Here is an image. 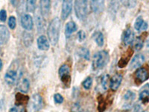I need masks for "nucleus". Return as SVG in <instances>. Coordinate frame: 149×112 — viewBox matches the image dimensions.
Returning <instances> with one entry per match:
<instances>
[{
    "mask_svg": "<svg viewBox=\"0 0 149 112\" xmlns=\"http://www.w3.org/2000/svg\"><path fill=\"white\" fill-rule=\"evenodd\" d=\"M139 100L142 101L144 104L148 103L149 102V85L147 84L145 86L142 87L139 92Z\"/></svg>",
    "mask_w": 149,
    "mask_h": 112,
    "instance_id": "16",
    "label": "nucleus"
},
{
    "mask_svg": "<svg viewBox=\"0 0 149 112\" xmlns=\"http://www.w3.org/2000/svg\"><path fill=\"white\" fill-rule=\"evenodd\" d=\"M21 25L24 29L27 31H31L34 27V21L32 17L30 14H24L21 17Z\"/></svg>",
    "mask_w": 149,
    "mask_h": 112,
    "instance_id": "10",
    "label": "nucleus"
},
{
    "mask_svg": "<svg viewBox=\"0 0 149 112\" xmlns=\"http://www.w3.org/2000/svg\"><path fill=\"white\" fill-rule=\"evenodd\" d=\"M61 32V19L54 17L50 22L47 29V35L49 42L53 46H55L58 43Z\"/></svg>",
    "mask_w": 149,
    "mask_h": 112,
    "instance_id": "1",
    "label": "nucleus"
},
{
    "mask_svg": "<svg viewBox=\"0 0 149 112\" xmlns=\"http://www.w3.org/2000/svg\"><path fill=\"white\" fill-rule=\"evenodd\" d=\"M122 82V75L120 73H116L110 79V88L112 90H116L119 88Z\"/></svg>",
    "mask_w": 149,
    "mask_h": 112,
    "instance_id": "11",
    "label": "nucleus"
},
{
    "mask_svg": "<svg viewBox=\"0 0 149 112\" xmlns=\"http://www.w3.org/2000/svg\"><path fill=\"white\" fill-rule=\"evenodd\" d=\"M2 66H3V64H2V61L1 59H0V71L2 70Z\"/></svg>",
    "mask_w": 149,
    "mask_h": 112,
    "instance_id": "38",
    "label": "nucleus"
},
{
    "mask_svg": "<svg viewBox=\"0 0 149 112\" xmlns=\"http://www.w3.org/2000/svg\"><path fill=\"white\" fill-rule=\"evenodd\" d=\"M77 36H78V40L81 42L84 41L85 38H86V34L83 30H80L77 34Z\"/></svg>",
    "mask_w": 149,
    "mask_h": 112,
    "instance_id": "34",
    "label": "nucleus"
},
{
    "mask_svg": "<svg viewBox=\"0 0 149 112\" xmlns=\"http://www.w3.org/2000/svg\"><path fill=\"white\" fill-rule=\"evenodd\" d=\"M122 41L127 46V45L131 44L134 41V33L130 29H127L123 34Z\"/></svg>",
    "mask_w": 149,
    "mask_h": 112,
    "instance_id": "15",
    "label": "nucleus"
},
{
    "mask_svg": "<svg viewBox=\"0 0 149 112\" xmlns=\"http://www.w3.org/2000/svg\"><path fill=\"white\" fill-rule=\"evenodd\" d=\"M75 15L81 20H84L88 15V2L87 1H75L74 3Z\"/></svg>",
    "mask_w": 149,
    "mask_h": 112,
    "instance_id": "3",
    "label": "nucleus"
},
{
    "mask_svg": "<svg viewBox=\"0 0 149 112\" xmlns=\"http://www.w3.org/2000/svg\"><path fill=\"white\" fill-rule=\"evenodd\" d=\"M18 88L19 91L22 93H27L30 88V82L27 78H22L18 85Z\"/></svg>",
    "mask_w": 149,
    "mask_h": 112,
    "instance_id": "20",
    "label": "nucleus"
},
{
    "mask_svg": "<svg viewBox=\"0 0 149 112\" xmlns=\"http://www.w3.org/2000/svg\"><path fill=\"white\" fill-rule=\"evenodd\" d=\"M10 39V32L4 25H0V45H5Z\"/></svg>",
    "mask_w": 149,
    "mask_h": 112,
    "instance_id": "12",
    "label": "nucleus"
},
{
    "mask_svg": "<svg viewBox=\"0 0 149 112\" xmlns=\"http://www.w3.org/2000/svg\"><path fill=\"white\" fill-rule=\"evenodd\" d=\"M10 112H24V108H19V107H13L10 108Z\"/></svg>",
    "mask_w": 149,
    "mask_h": 112,
    "instance_id": "36",
    "label": "nucleus"
},
{
    "mask_svg": "<svg viewBox=\"0 0 149 112\" xmlns=\"http://www.w3.org/2000/svg\"><path fill=\"white\" fill-rule=\"evenodd\" d=\"M110 76L108 74L104 75L102 78V86L104 90H107L110 86Z\"/></svg>",
    "mask_w": 149,
    "mask_h": 112,
    "instance_id": "26",
    "label": "nucleus"
},
{
    "mask_svg": "<svg viewBox=\"0 0 149 112\" xmlns=\"http://www.w3.org/2000/svg\"><path fill=\"white\" fill-rule=\"evenodd\" d=\"M136 98V93L134 92L131 91V90H127L125 95L123 96L124 101H125V106L126 107H128L131 105L132 102H134V100Z\"/></svg>",
    "mask_w": 149,
    "mask_h": 112,
    "instance_id": "17",
    "label": "nucleus"
},
{
    "mask_svg": "<svg viewBox=\"0 0 149 112\" xmlns=\"http://www.w3.org/2000/svg\"><path fill=\"white\" fill-rule=\"evenodd\" d=\"M16 102H17L18 105H23V104L29 102V97L28 96L23 95L22 93H19L16 95Z\"/></svg>",
    "mask_w": 149,
    "mask_h": 112,
    "instance_id": "24",
    "label": "nucleus"
},
{
    "mask_svg": "<svg viewBox=\"0 0 149 112\" xmlns=\"http://www.w3.org/2000/svg\"><path fill=\"white\" fill-rule=\"evenodd\" d=\"M92 85H93V78L91 77H87L82 83V86L86 90H89V89L91 88Z\"/></svg>",
    "mask_w": 149,
    "mask_h": 112,
    "instance_id": "29",
    "label": "nucleus"
},
{
    "mask_svg": "<svg viewBox=\"0 0 149 112\" xmlns=\"http://www.w3.org/2000/svg\"><path fill=\"white\" fill-rule=\"evenodd\" d=\"M149 78V67L142 66L135 73V81L137 84L143 83Z\"/></svg>",
    "mask_w": 149,
    "mask_h": 112,
    "instance_id": "6",
    "label": "nucleus"
},
{
    "mask_svg": "<svg viewBox=\"0 0 149 112\" xmlns=\"http://www.w3.org/2000/svg\"><path fill=\"white\" fill-rule=\"evenodd\" d=\"M43 106V100L40 94H34L28 104L29 112H37Z\"/></svg>",
    "mask_w": 149,
    "mask_h": 112,
    "instance_id": "4",
    "label": "nucleus"
},
{
    "mask_svg": "<svg viewBox=\"0 0 149 112\" xmlns=\"http://www.w3.org/2000/svg\"><path fill=\"white\" fill-rule=\"evenodd\" d=\"M77 30L76 23L73 21H70L66 24L65 26V33L66 35H70Z\"/></svg>",
    "mask_w": 149,
    "mask_h": 112,
    "instance_id": "23",
    "label": "nucleus"
},
{
    "mask_svg": "<svg viewBox=\"0 0 149 112\" xmlns=\"http://www.w3.org/2000/svg\"><path fill=\"white\" fill-rule=\"evenodd\" d=\"M93 39L95 41V42L96 43V44L98 46H103L104 43V35L101 32L98 31V32H95L93 35Z\"/></svg>",
    "mask_w": 149,
    "mask_h": 112,
    "instance_id": "22",
    "label": "nucleus"
},
{
    "mask_svg": "<svg viewBox=\"0 0 149 112\" xmlns=\"http://www.w3.org/2000/svg\"><path fill=\"white\" fill-rule=\"evenodd\" d=\"M50 5H51V2H50V1H48V0L40 1V14L43 17L49 15V12H50Z\"/></svg>",
    "mask_w": 149,
    "mask_h": 112,
    "instance_id": "18",
    "label": "nucleus"
},
{
    "mask_svg": "<svg viewBox=\"0 0 149 112\" xmlns=\"http://www.w3.org/2000/svg\"><path fill=\"white\" fill-rule=\"evenodd\" d=\"M122 4L126 8H134L136 5V2H134V1H125V2H122Z\"/></svg>",
    "mask_w": 149,
    "mask_h": 112,
    "instance_id": "35",
    "label": "nucleus"
},
{
    "mask_svg": "<svg viewBox=\"0 0 149 112\" xmlns=\"http://www.w3.org/2000/svg\"><path fill=\"white\" fill-rule=\"evenodd\" d=\"M110 61V55L105 50L95 52L93 58V69L98 70L104 67Z\"/></svg>",
    "mask_w": 149,
    "mask_h": 112,
    "instance_id": "2",
    "label": "nucleus"
},
{
    "mask_svg": "<svg viewBox=\"0 0 149 112\" xmlns=\"http://www.w3.org/2000/svg\"><path fill=\"white\" fill-rule=\"evenodd\" d=\"M143 43H144V40L140 36L139 37H138L137 39H136V41L135 46H134L136 50H140L142 48V46H143Z\"/></svg>",
    "mask_w": 149,
    "mask_h": 112,
    "instance_id": "30",
    "label": "nucleus"
},
{
    "mask_svg": "<svg viewBox=\"0 0 149 112\" xmlns=\"http://www.w3.org/2000/svg\"><path fill=\"white\" fill-rule=\"evenodd\" d=\"M37 44L38 49L40 50H42V51H47V50H49V47H50L49 41L47 39V37L44 35L40 36L37 38Z\"/></svg>",
    "mask_w": 149,
    "mask_h": 112,
    "instance_id": "13",
    "label": "nucleus"
},
{
    "mask_svg": "<svg viewBox=\"0 0 149 112\" xmlns=\"http://www.w3.org/2000/svg\"><path fill=\"white\" fill-rule=\"evenodd\" d=\"M143 112H148V111H143Z\"/></svg>",
    "mask_w": 149,
    "mask_h": 112,
    "instance_id": "39",
    "label": "nucleus"
},
{
    "mask_svg": "<svg viewBox=\"0 0 149 112\" xmlns=\"http://www.w3.org/2000/svg\"><path fill=\"white\" fill-rule=\"evenodd\" d=\"M54 100L56 103L61 104L63 102V96L60 94V93H56L54 96Z\"/></svg>",
    "mask_w": 149,
    "mask_h": 112,
    "instance_id": "32",
    "label": "nucleus"
},
{
    "mask_svg": "<svg viewBox=\"0 0 149 112\" xmlns=\"http://www.w3.org/2000/svg\"><path fill=\"white\" fill-rule=\"evenodd\" d=\"M17 78V68L16 66H12L9 68L7 73L5 75V82L9 85H13L15 83Z\"/></svg>",
    "mask_w": 149,
    "mask_h": 112,
    "instance_id": "7",
    "label": "nucleus"
},
{
    "mask_svg": "<svg viewBox=\"0 0 149 112\" xmlns=\"http://www.w3.org/2000/svg\"><path fill=\"white\" fill-rule=\"evenodd\" d=\"M59 76L61 82H63L66 87L69 88L71 83V76H70V67L67 64L61 65L59 68Z\"/></svg>",
    "mask_w": 149,
    "mask_h": 112,
    "instance_id": "5",
    "label": "nucleus"
},
{
    "mask_svg": "<svg viewBox=\"0 0 149 112\" xmlns=\"http://www.w3.org/2000/svg\"><path fill=\"white\" fill-rule=\"evenodd\" d=\"M17 26V20L14 16L9 17L8 19V26L10 29H14Z\"/></svg>",
    "mask_w": 149,
    "mask_h": 112,
    "instance_id": "31",
    "label": "nucleus"
},
{
    "mask_svg": "<svg viewBox=\"0 0 149 112\" xmlns=\"http://www.w3.org/2000/svg\"><path fill=\"white\" fill-rule=\"evenodd\" d=\"M145 62V57L142 54H137L134 56V58H132V60L130 61V70H135V69H139V67H141V66L142 65V64Z\"/></svg>",
    "mask_w": 149,
    "mask_h": 112,
    "instance_id": "9",
    "label": "nucleus"
},
{
    "mask_svg": "<svg viewBox=\"0 0 149 112\" xmlns=\"http://www.w3.org/2000/svg\"><path fill=\"white\" fill-rule=\"evenodd\" d=\"M133 52L134 51L129 49L128 51H127V54H125L122 55V57L120 58V60H119V63H118V66H119V67L123 68L127 65V64L128 63V61L130 58V56H131V55L133 54Z\"/></svg>",
    "mask_w": 149,
    "mask_h": 112,
    "instance_id": "19",
    "label": "nucleus"
},
{
    "mask_svg": "<svg viewBox=\"0 0 149 112\" xmlns=\"http://www.w3.org/2000/svg\"><path fill=\"white\" fill-rule=\"evenodd\" d=\"M26 8L28 12H34L36 9V1L29 0L26 2Z\"/></svg>",
    "mask_w": 149,
    "mask_h": 112,
    "instance_id": "27",
    "label": "nucleus"
},
{
    "mask_svg": "<svg viewBox=\"0 0 149 112\" xmlns=\"http://www.w3.org/2000/svg\"><path fill=\"white\" fill-rule=\"evenodd\" d=\"M36 24H37V28L39 29L40 32H42V30H44L46 21L44 20L43 16L41 14H36Z\"/></svg>",
    "mask_w": 149,
    "mask_h": 112,
    "instance_id": "21",
    "label": "nucleus"
},
{
    "mask_svg": "<svg viewBox=\"0 0 149 112\" xmlns=\"http://www.w3.org/2000/svg\"><path fill=\"white\" fill-rule=\"evenodd\" d=\"M143 23H144V20L141 16L138 17L136 18L135 21V23H134V28L136 31H140L142 30V27L143 26Z\"/></svg>",
    "mask_w": 149,
    "mask_h": 112,
    "instance_id": "28",
    "label": "nucleus"
},
{
    "mask_svg": "<svg viewBox=\"0 0 149 112\" xmlns=\"http://www.w3.org/2000/svg\"><path fill=\"white\" fill-rule=\"evenodd\" d=\"M72 5L73 3L72 1H63L61 8V20H66L69 17L72 10Z\"/></svg>",
    "mask_w": 149,
    "mask_h": 112,
    "instance_id": "8",
    "label": "nucleus"
},
{
    "mask_svg": "<svg viewBox=\"0 0 149 112\" xmlns=\"http://www.w3.org/2000/svg\"><path fill=\"white\" fill-rule=\"evenodd\" d=\"M90 7L92 10L95 14H100L104 8V1H91Z\"/></svg>",
    "mask_w": 149,
    "mask_h": 112,
    "instance_id": "14",
    "label": "nucleus"
},
{
    "mask_svg": "<svg viewBox=\"0 0 149 112\" xmlns=\"http://www.w3.org/2000/svg\"><path fill=\"white\" fill-rule=\"evenodd\" d=\"M6 19H7V12L4 9H2L0 10V21L1 22H5Z\"/></svg>",
    "mask_w": 149,
    "mask_h": 112,
    "instance_id": "33",
    "label": "nucleus"
},
{
    "mask_svg": "<svg viewBox=\"0 0 149 112\" xmlns=\"http://www.w3.org/2000/svg\"><path fill=\"white\" fill-rule=\"evenodd\" d=\"M147 29H148V23L147 22H144V23H143V26H142V30L146 31Z\"/></svg>",
    "mask_w": 149,
    "mask_h": 112,
    "instance_id": "37",
    "label": "nucleus"
},
{
    "mask_svg": "<svg viewBox=\"0 0 149 112\" xmlns=\"http://www.w3.org/2000/svg\"><path fill=\"white\" fill-rule=\"evenodd\" d=\"M78 54L80 57H81V58H84V59L87 60V61L90 60V51H89V49H86V48H84V47L79 48V49L78 50Z\"/></svg>",
    "mask_w": 149,
    "mask_h": 112,
    "instance_id": "25",
    "label": "nucleus"
}]
</instances>
